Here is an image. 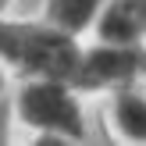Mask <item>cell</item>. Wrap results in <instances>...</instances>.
Listing matches in <instances>:
<instances>
[{
  "mask_svg": "<svg viewBox=\"0 0 146 146\" xmlns=\"http://www.w3.org/2000/svg\"><path fill=\"white\" fill-rule=\"evenodd\" d=\"M93 29L107 43H146V0H107Z\"/></svg>",
  "mask_w": 146,
  "mask_h": 146,
  "instance_id": "5b68a950",
  "label": "cell"
},
{
  "mask_svg": "<svg viewBox=\"0 0 146 146\" xmlns=\"http://www.w3.org/2000/svg\"><path fill=\"white\" fill-rule=\"evenodd\" d=\"M146 71V43H107L82 46L71 86L78 93H111L118 86L135 82Z\"/></svg>",
  "mask_w": 146,
  "mask_h": 146,
  "instance_id": "3957f363",
  "label": "cell"
},
{
  "mask_svg": "<svg viewBox=\"0 0 146 146\" xmlns=\"http://www.w3.org/2000/svg\"><path fill=\"white\" fill-rule=\"evenodd\" d=\"M78 36L54 21H18L0 11V61L21 78H68L78 64Z\"/></svg>",
  "mask_w": 146,
  "mask_h": 146,
  "instance_id": "6da1fadb",
  "label": "cell"
},
{
  "mask_svg": "<svg viewBox=\"0 0 146 146\" xmlns=\"http://www.w3.org/2000/svg\"><path fill=\"white\" fill-rule=\"evenodd\" d=\"M107 118H111V128L121 143L132 146H146V89L139 82L118 86V89L107 93Z\"/></svg>",
  "mask_w": 146,
  "mask_h": 146,
  "instance_id": "277c9868",
  "label": "cell"
},
{
  "mask_svg": "<svg viewBox=\"0 0 146 146\" xmlns=\"http://www.w3.org/2000/svg\"><path fill=\"white\" fill-rule=\"evenodd\" d=\"M11 125H14L11 100H0V143H7V135H11Z\"/></svg>",
  "mask_w": 146,
  "mask_h": 146,
  "instance_id": "52a82bcc",
  "label": "cell"
},
{
  "mask_svg": "<svg viewBox=\"0 0 146 146\" xmlns=\"http://www.w3.org/2000/svg\"><path fill=\"white\" fill-rule=\"evenodd\" d=\"M7 4H11V0H0V11H7Z\"/></svg>",
  "mask_w": 146,
  "mask_h": 146,
  "instance_id": "9c48e42d",
  "label": "cell"
},
{
  "mask_svg": "<svg viewBox=\"0 0 146 146\" xmlns=\"http://www.w3.org/2000/svg\"><path fill=\"white\" fill-rule=\"evenodd\" d=\"M82 93L68 78H25L11 96L14 121L36 132V143L64 146L86 139V114H82Z\"/></svg>",
  "mask_w": 146,
  "mask_h": 146,
  "instance_id": "7a4b0ae2",
  "label": "cell"
},
{
  "mask_svg": "<svg viewBox=\"0 0 146 146\" xmlns=\"http://www.w3.org/2000/svg\"><path fill=\"white\" fill-rule=\"evenodd\" d=\"M0 100H7V64L0 61Z\"/></svg>",
  "mask_w": 146,
  "mask_h": 146,
  "instance_id": "ba28073f",
  "label": "cell"
},
{
  "mask_svg": "<svg viewBox=\"0 0 146 146\" xmlns=\"http://www.w3.org/2000/svg\"><path fill=\"white\" fill-rule=\"evenodd\" d=\"M104 4L107 0H46L43 18L61 25V29H68L71 36H82L86 29H93V21L104 11Z\"/></svg>",
  "mask_w": 146,
  "mask_h": 146,
  "instance_id": "8992f818",
  "label": "cell"
}]
</instances>
